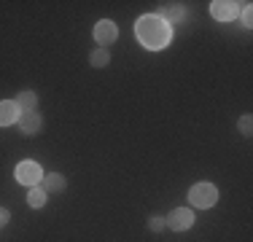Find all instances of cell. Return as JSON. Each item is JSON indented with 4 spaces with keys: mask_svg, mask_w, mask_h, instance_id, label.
I'll list each match as a JSON object with an SVG mask.
<instances>
[{
    "mask_svg": "<svg viewBox=\"0 0 253 242\" xmlns=\"http://www.w3.org/2000/svg\"><path fill=\"white\" fill-rule=\"evenodd\" d=\"M156 16H159L162 22H167V24H175V22L183 19V8H180L178 3H165V5L159 8V14H156Z\"/></svg>",
    "mask_w": 253,
    "mask_h": 242,
    "instance_id": "obj_8",
    "label": "cell"
},
{
    "mask_svg": "<svg viewBox=\"0 0 253 242\" xmlns=\"http://www.w3.org/2000/svg\"><path fill=\"white\" fill-rule=\"evenodd\" d=\"M237 11H240V5L232 3V0H215V3L210 5V14L218 22H232L234 16H237Z\"/></svg>",
    "mask_w": 253,
    "mask_h": 242,
    "instance_id": "obj_6",
    "label": "cell"
},
{
    "mask_svg": "<svg viewBox=\"0 0 253 242\" xmlns=\"http://www.w3.org/2000/svg\"><path fill=\"white\" fill-rule=\"evenodd\" d=\"M19 129H22V135H35V132L41 129V116L38 113H22V119H19Z\"/></svg>",
    "mask_w": 253,
    "mask_h": 242,
    "instance_id": "obj_10",
    "label": "cell"
},
{
    "mask_svg": "<svg viewBox=\"0 0 253 242\" xmlns=\"http://www.w3.org/2000/svg\"><path fill=\"white\" fill-rule=\"evenodd\" d=\"M27 202H30V207H43V204H46V191H43V186H30Z\"/></svg>",
    "mask_w": 253,
    "mask_h": 242,
    "instance_id": "obj_12",
    "label": "cell"
},
{
    "mask_svg": "<svg viewBox=\"0 0 253 242\" xmlns=\"http://www.w3.org/2000/svg\"><path fill=\"white\" fill-rule=\"evenodd\" d=\"M137 40H140L146 48H151V51H159V48H165L170 43L172 38V30L167 22H162L159 16H143V19H137Z\"/></svg>",
    "mask_w": 253,
    "mask_h": 242,
    "instance_id": "obj_1",
    "label": "cell"
},
{
    "mask_svg": "<svg viewBox=\"0 0 253 242\" xmlns=\"http://www.w3.org/2000/svg\"><path fill=\"white\" fill-rule=\"evenodd\" d=\"M189 202L194 204V207L208 210L218 202V191H215L213 183H197V186H191V191H189Z\"/></svg>",
    "mask_w": 253,
    "mask_h": 242,
    "instance_id": "obj_2",
    "label": "cell"
},
{
    "mask_svg": "<svg viewBox=\"0 0 253 242\" xmlns=\"http://www.w3.org/2000/svg\"><path fill=\"white\" fill-rule=\"evenodd\" d=\"M165 226H167V223H165V218H159V215H154L151 221H148V229H151V232H162Z\"/></svg>",
    "mask_w": 253,
    "mask_h": 242,
    "instance_id": "obj_16",
    "label": "cell"
},
{
    "mask_svg": "<svg viewBox=\"0 0 253 242\" xmlns=\"http://www.w3.org/2000/svg\"><path fill=\"white\" fill-rule=\"evenodd\" d=\"M8 218H11V213H8L5 207H0V229H3L5 223H8Z\"/></svg>",
    "mask_w": 253,
    "mask_h": 242,
    "instance_id": "obj_17",
    "label": "cell"
},
{
    "mask_svg": "<svg viewBox=\"0 0 253 242\" xmlns=\"http://www.w3.org/2000/svg\"><path fill=\"white\" fill-rule=\"evenodd\" d=\"M237 126H240V132H243V135H251L253 132V119L251 116H243L237 121Z\"/></svg>",
    "mask_w": 253,
    "mask_h": 242,
    "instance_id": "obj_14",
    "label": "cell"
},
{
    "mask_svg": "<svg viewBox=\"0 0 253 242\" xmlns=\"http://www.w3.org/2000/svg\"><path fill=\"white\" fill-rule=\"evenodd\" d=\"M65 186H68V180H65V175H59V172H49V175H43V191L46 194H57V191H65Z\"/></svg>",
    "mask_w": 253,
    "mask_h": 242,
    "instance_id": "obj_11",
    "label": "cell"
},
{
    "mask_svg": "<svg viewBox=\"0 0 253 242\" xmlns=\"http://www.w3.org/2000/svg\"><path fill=\"white\" fill-rule=\"evenodd\" d=\"M14 121H19V108L14 100H3L0 102V126H8Z\"/></svg>",
    "mask_w": 253,
    "mask_h": 242,
    "instance_id": "obj_7",
    "label": "cell"
},
{
    "mask_svg": "<svg viewBox=\"0 0 253 242\" xmlns=\"http://www.w3.org/2000/svg\"><path fill=\"white\" fill-rule=\"evenodd\" d=\"M243 24H245V27H253V11H251V3H243Z\"/></svg>",
    "mask_w": 253,
    "mask_h": 242,
    "instance_id": "obj_15",
    "label": "cell"
},
{
    "mask_svg": "<svg viewBox=\"0 0 253 242\" xmlns=\"http://www.w3.org/2000/svg\"><path fill=\"white\" fill-rule=\"evenodd\" d=\"M94 38H97V43L100 46H111L113 40L119 38V30H116V24H113L111 19H102L94 24Z\"/></svg>",
    "mask_w": 253,
    "mask_h": 242,
    "instance_id": "obj_5",
    "label": "cell"
},
{
    "mask_svg": "<svg viewBox=\"0 0 253 242\" xmlns=\"http://www.w3.org/2000/svg\"><path fill=\"white\" fill-rule=\"evenodd\" d=\"M14 102H16V108H19L22 113H33L35 105H38V97H35V92H30V89H22Z\"/></svg>",
    "mask_w": 253,
    "mask_h": 242,
    "instance_id": "obj_9",
    "label": "cell"
},
{
    "mask_svg": "<svg viewBox=\"0 0 253 242\" xmlns=\"http://www.w3.org/2000/svg\"><path fill=\"white\" fill-rule=\"evenodd\" d=\"M89 62H92L94 68H105V65L111 62V51H108V48H94L92 57H89Z\"/></svg>",
    "mask_w": 253,
    "mask_h": 242,
    "instance_id": "obj_13",
    "label": "cell"
},
{
    "mask_svg": "<svg viewBox=\"0 0 253 242\" xmlns=\"http://www.w3.org/2000/svg\"><path fill=\"white\" fill-rule=\"evenodd\" d=\"M194 221L197 218H194V213H191L189 207H178V210H172V213L165 218V223L172 229V232H186V229L194 226Z\"/></svg>",
    "mask_w": 253,
    "mask_h": 242,
    "instance_id": "obj_4",
    "label": "cell"
},
{
    "mask_svg": "<svg viewBox=\"0 0 253 242\" xmlns=\"http://www.w3.org/2000/svg\"><path fill=\"white\" fill-rule=\"evenodd\" d=\"M16 180H19L22 186H38L41 180H43V169H41L38 161H22V164L16 167Z\"/></svg>",
    "mask_w": 253,
    "mask_h": 242,
    "instance_id": "obj_3",
    "label": "cell"
}]
</instances>
